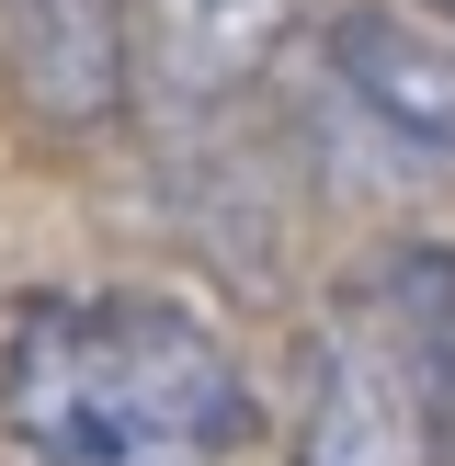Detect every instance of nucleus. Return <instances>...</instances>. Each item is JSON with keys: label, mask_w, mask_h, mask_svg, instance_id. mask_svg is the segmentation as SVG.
I'll list each match as a JSON object with an SVG mask.
<instances>
[{"label": "nucleus", "mask_w": 455, "mask_h": 466, "mask_svg": "<svg viewBox=\"0 0 455 466\" xmlns=\"http://www.w3.org/2000/svg\"><path fill=\"white\" fill-rule=\"evenodd\" d=\"M318 68H330L341 114H353L387 159L455 171V35H444V23H410V12H387V0L330 12Z\"/></svg>", "instance_id": "7ed1b4c3"}, {"label": "nucleus", "mask_w": 455, "mask_h": 466, "mask_svg": "<svg viewBox=\"0 0 455 466\" xmlns=\"http://www.w3.org/2000/svg\"><path fill=\"white\" fill-rule=\"evenodd\" d=\"M285 466H455V250H387L341 285Z\"/></svg>", "instance_id": "f03ea898"}, {"label": "nucleus", "mask_w": 455, "mask_h": 466, "mask_svg": "<svg viewBox=\"0 0 455 466\" xmlns=\"http://www.w3.org/2000/svg\"><path fill=\"white\" fill-rule=\"evenodd\" d=\"M296 0H126V68L148 57L171 91H239L285 46Z\"/></svg>", "instance_id": "20e7f679"}, {"label": "nucleus", "mask_w": 455, "mask_h": 466, "mask_svg": "<svg viewBox=\"0 0 455 466\" xmlns=\"http://www.w3.org/2000/svg\"><path fill=\"white\" fill-rule=\"evenodd\" d=\"M0 432L23 466H239L262 387L182 296L68 285L23 296L0 330Z\"/></svg>", "instance_id": "f257e3e1"}]
</instances>
